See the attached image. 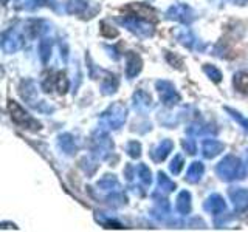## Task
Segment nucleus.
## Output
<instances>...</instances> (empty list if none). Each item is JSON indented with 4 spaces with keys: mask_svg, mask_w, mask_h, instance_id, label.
Wrapping results in <instances>:
<instances>
[{
    "mask_svg": "<svg viewBox=\"0 0 248 232\" xmlns=\"http://www.w3.org/2000/svg\"><path fill=\"white\" fill-rule=\"evenodd\" d=\"M217 172L222 175L225 180H234V178H242L244 176V169L242 164L232 157L225 158L219 167H217Z\"/></svg>",
    "mask_w": 248,
    "mask_h": 232,
    "instance_id": "f257e3e1",
    "label": "nucleus"
},
{
    "mask_svg": "<svg viewBox=\"0 0 248 232\" xmlns=\"http://www.w3.org/2000/svg\"><path fill=\"white\" fill-rule=\"evenodd\" d=\"M10 110H11V118L17 122V124H22V126H28V124H36L33 119H31V116H28V113H25L22 110V108L16 104V102H10Z\"/></svg>",
    "mask_w": 248,
    "mask_h": 232,
    "instance_id": "f03ea898",
    "label": "nucleus"
},
{
    "mask_svg": "<svg viewBox=\"0 0 248 232\" xmlns=\"http://www.w3.org/2000/svg\"><path fill=\"white\" fill-rule=\"evenodd\" d=\"M231 197L234 200V206L237 209H245L248 206V190H232Z\"/></svg>",
    "mask_w": 248,
    "mask_h": 232,
    "instance_id": "7ed1b4c3",
    "label": "nucleus"
},
{
    "mask_svg": "<svg viewBox=\"0 0 248 232\" xmlns=\"http://www.w3.org/2000/svg\"><path fill=\"white\" fill-rule=\"evenodd\" d=\"M222 149H223V145H222L220 143H217V141H213V139H209V141H206L205 145H203L205 157H208V158L216 157L217 153H220Z\"/></svg>",
    "mask_w": 248,
    "mask_h": 232,
    "instance_id": "20e7f679",
    "label": "nucleus"
},
{
    "mask_svg": "<svg viewBox=\"0 0 248 232\" xmlns=\"http://www.w3.org/2000/svg\"><path fill=\"white\" fill-rule=\"evenodd\" d=\"M140 68H141V62H140L138 56H135V54H129V60H127V76L129 77H134L140 72Z\"/></svg>",
    "mask_w": 248,
    "mask_h": 232,
    "instance_id": "39448f33",
    "label": "nucleus"
},
{
    "mask_svg": "<svg viewBox=\"0 0 248 232\" xmlns=\"http://www.w3.org/2000/svg\"><path fill=\"white\" fill-rule=\"evenodd\" d=\"M206 209H209L213 214H219L222 212L223 209H225V204H223V200L219 197V195H214L208 200V203H206Z\"/></svg>",
    "mask_w": 248,
    "mask_h": 232,
    "instance_id": "423d86ee",
    "label": "nucleus"
},
{
    "mask_svg": "<svg viewBox=\"0 0 248 232\" xmlns=\"http://www.w3.org/2000/svg\"><path fill=\"white\" fill-rule=\"evenodd\" d=\"M170 149H172V143L170 141H163L158 147H157V150L154 152V160H165L166 158V155L170 152Z\"/></svg>",
    "mask_w": 248,
    "mask_h": 232,
    "instance_id": "0eeeda50",
    "label": "nucleus"
},
{
    "mask_svg": "<svg viewBox=\"0 0 248 232\" xmlns=\"http://www.w3.org/2000/svg\"><path fill=\"white\" fill-rule=\"evenodd\" d=\"M177 207L182 214H186L189 211V193L182 192L177 198Z\"/></svg>",
    "mask_w": 248,
    "mask_h": 232,
    "instance_id": "6e6552de",
    "label": "nucleus"
},
{
    "mask_svg": "<svg viewBox=\"0 0 248 232\" xmlns=\"http://www.w3.org/2000/svg\"><path fill=\"white\" fill-rule=\"evenodd\" d=\"M202 172H203V166L200 164V162H192L191 167L188 169V180L189 181H197Z\"/></svg>",
    "mask_w": 248,
    "mask_h": 232,
    "instance_id": "1a4fd4ad",
    "label": "nucleus"
},
{
    "mask_svg": "<svg viewBox=\"0 0 248 232\" xmlns=\"http://www.w3.org/2000/svg\"><path fill=\"white\" fill-rule=\"evenodd\" d=\"M234 85L244 93H248V73L244 72V73H239L234 79Z\"/></svg>",
    "mask_w": 248,
    "mask_h": 232,
    "instance_id": "9d476101",
    "label": "nucleus"
},
{
    "mask_svg": "<svg viewBox=\"0 0 248 232\" xmlns=\"http://www.w3.org/2000/svg\"><path fill=\"white\" fill-rule=\"evenodd\" d=\"M183 167V160L182 157H175V160L172 161V166H170V170H172L174 174H178Z\"/></svg>",
    "mask_w": 248,
    "mask_h": 232,
    "instance_id": "9b49d317",
    "label": "nucleus"
},
{
    "mask_svg": "<svg viewBox=\"0 0 248 232\" xmlns=\"http://www.w3.org/2000/svg\"><path fill=\"white\" fill-rule=\"evenodd\" d=\"M127 152H129L130 157H138V155H140V144L138 143H130L127 145Z\"/></svg>",
    "mask_w": 248,
    "mask_h": 232,
    "instance_id": "f8f14e48",
    "label": "nucleus"
},
{
    "mask_svg": "<svg viewBox=\"0 0 248 232\" xmlns=\"http://www.w3.org/2000/svg\"><path fill=\"white\" fill-rule=\"evenodd\" d=\"M205 72H206L209 76L213 74V76H214V81H216V82H219V81H220V73L217 72V70H216L214 67H211V68H209V67H205Z\"/></svg>",
    "mask_w": 248,
    "mask_h": 232,
    "instance_id": "ddd939ff",
    "label": "nucleus"
}]
</instances>
